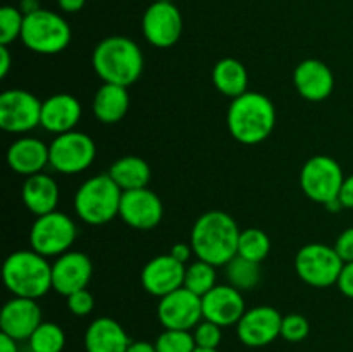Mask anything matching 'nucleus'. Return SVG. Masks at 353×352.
Wrapping results in <instances>:
<instances>
[{
	"label": "nucleus",
	"instance_id": "1",
	"mask_svg": "<svg viewBox=\"0 0 353 352\" xmlns=\"http://www.w3.org/2000/svg\"><path fill=\"white\" fill-rule=\"evenodd\" d=\"M241 230L236 221L223 211L203 213L193 223L190 244L196 259L212 266H226L238 255V240Z\"/></svg>",
	"mask_w": 353,
	"mask_h": 352
},
{
	"label": "nucleus",
	"instance_id": "2",
	"mask_svg": "<svg viewBox=\"0 0 353 352\" xmlns=\"http://www.w3.org/2000/svg\"><path fill=\"white\" fill-rule=\"evenodd\" d=\"M143 54L134 40L128 37H107L95 47L92 66L103 83L130 86L143 72Z\"/></svg>",
	"mask_w": 353,
	"mask_h": 352
},
{
	"label": "nucleus",
	"instance_id": "3",
	"mask_svg": "<svg viewBox=\"0 0 353 352\" xmlns=\"http://www.w3.org/2000/svg\"><path fill=\"white\" fill-rule=\"evenodd\" d=\"M226 123L234 140L245 145H257L274 130L276 107L269 97L259 92H247L231 100Z\"/></svg>",
	"mask_w": 353,
	"mask_h": 352
},
{
	"label": "nucleus",
	"instance_id": "4",
	"mask_svg": "<svg viewBox=\"0 0 353 352\" xmlns=\"http://www.w3.org/2000/svg\"><path fill=\"white\" fill-rule=\"evenodd\" d=\"M3 285L14 297L38 300L52 289V264L37 251H16L2 268Z\"/></svg>",
	"mask_w": 353,
	"mask_h": 352
},
{
	"label": "nucleus",
	"instance_id": "5",
	"mask_svg": "<svg viewBox=\"0 0 353 352\" xmlns=\"http://www.w3.org/2000/svg\"><path fill=\"white\" fill-rule=\"evenodd\" d=\"M121 199L123 190L109 173H102L83 182L74 195V211L85 223L100 226L119 216Z\"/></svg>",
	"mask_w": 353,
	"mask_h": 352
},
{
	"label": "nucleus",
	"instance_id": "6",
	"mask_svg": "<svg viewBox=\"0 0 353 352\" xmlns=\"http://www.w3.org/2000/svg\"><path fill=\"white\" fill-rule=\"evenodd\" d=\"M21 41L34 54H59L71 41V26L54 10L38 9L24 16Z\"/></svg>",
	"mask_w": 353,
	"mask_h": 352
},
{
	"label": "nucleus",
	"instance_id": "7",
	"mask_svg": "<svg viewBox=\"0 0 353 352\" xmlns=\"http://www.w3.org/2000/svg\"><path fill=\"white\" fill-rule=\"evenodd\" d=\"M343 259L336 248L326 244L303 245L295 257V271L307 285L326 289L336 285L343 269Z\"/></svg>",
	"mask_w": 353,
	"mask_h": 352
},
{
	"label": "nucleus",
	"instance_id": "8",
	"mask_svg": "<svg viewBox=\"0 0 353 352\" xmlns=\"http://www.w3.org/2000/svg\"><path fill=\"white\" fill-rule=\"evenodd\" d=\"M76 240V224L68 214L54 213L37 216L30 230V245L45 257H59L69 252Z\"/></svg>",
	"mask_w": 353,
	"mask_h": 352
},
{
	"label": "nucleus",
	"instance_id": "9",
	"mask_svg": "<svg viewBox=\"0 0 353 352\" xmlns=\"http://www.w3.org/2000/svg\"><path fill=\"white\" fill-rule=\"evenodd\" d=\"M345 175L341 166L330 155H314L303 164L300 173V186L310 200L330 204L340 197Z\"/></svg>",
	"mask_w": 353,
	"mask_h": 352
},
{
	"label": "nucleus",
	"instance_id": "10",
	"mask_svg": "<svg viewBox=\"0 0 353 352\" xmlns=\"http://www.w3.org/2000/svg\"><path fill=\"white\" fill-rule=\"evenodd\" d=\"M50 166L62 175H78L93 164L97 155L95 141L83 131L57 135L50 145Z\"/></svg>",
	"mask_w": 353,
	"mask_h": 352
},
{
	"label": "nucleus",
	"instance_id": "11",
	"mask_svg": "<svg viewBox=\"0 0 353 352\" xmlns=\"http://www.w3.org/2000/svg\"><path fill=\"white\" fill-rule=\"evenodd\" d=\"M41 104L28 90H6L0 95V128L7 133H28L41 124Z\"/></svg>",
	"mask_w": 353,
	"mask_h": 352
},
{
	"label": "nucleus",
	"instance_id": "12",
	"mask_svg": "<svg viewBox=\"0 0 353 352\" xmlns=\"http://www.w3.org/2000/svg\"><path fill=\"white\" fill-rule=\"evenodd\" d=\"M141 30L148 43L157 48H169L181 38L183 16L172 2L157 0L145 10Z\"/></svg>",
	"mask_w": 353,
	"mask_h": 352
},
{
	"label": "nucleus",
	"instance_id": "13",
	"mask_svg": "<svg viewBox=\"0 0 353 352\" xmlns=\"http://www.w3.org/2000/svg\"><path fill=\"white\" fill-rule=\"evenodd\" d=\"M157 316L165 330L192 331L203 320L202 297L181 286V289L161 297L157 306Z\"/></svg>",
	"mask_w": 353,
	"mask_h": 352
},
{
	"label": "nucleus",
	"instance_id": "14",
	"mask_svg": "<svg viewBox=\"0 0 353 352\" xmlns=\"http://www.w3.org/2000/svg\"><path fill=\"white\" fill-rule=\"evenodd\" d=\"M283 316L271 306H257L245 311L236 324L238 338L247 347H265L281 337Z\"/></svg>",
	"mask_w": 353,
	"mask_h": 352
},
{
	"label": "nucleus",
	"instance_id": "15",
	"mask_svg": "<svg viewBox=\"0 0 353 352\" xmlns=\"http://www.w3.org/2000/svg\"><path fill=\"white\" fill-rule=\"evenodd\" d=\"M164 216V206L157 193L148 188L128 190L123 192L119 207V217L131 228L152 230Z\"/></svg>",
	"mask_w": 353,
	"mask_h": 352
},
{
	"label": "nucleus",
	"instance_id": "16",
	"mask_svg": "<svg viewBox=\"0 0 353 352\" xmlns=\"http://www.w3.org/2000/svg\"><path fill=\"white\" fill-rule=\"evenodd\" d=\"M93 275V264L83 252L69 251L55 257L52 264V289L61 295H71L88 286Z\"/></svg>",
	"mask_w": 353,
	"mask_h": 352
},
{
	"label": "nucleus",
	"instance_id": "17",
	"mask_svg": "<svg viewBox=\"0 0 353 352\" xmlns=\"http://www.w3.org/2000/svg\"><path fill=\"white\" fill-rule=\"evenodd\" d=\"M186 266L171 254L157 255L145 264L141 271V285L150 295L164 297L181 289L185 283Z\"/></svg>",
	"mask_w": 353,
	"mask_h": 352
},
{
	"label": "nucleus",
	"instance_id": "18",
	"mask_svg": "<svg viewBox=\"0 0 353 352\" xmlns=\"http://www.w3.org/2000/svg\"><path fill=\"white\" fill-rule=\"evenodd\" d=\"M203 320H209L219 326L238 324L245 314L243 295L233 285H216L202 297Z\"/></svg>",
	"mask_w": 353,
	"mask_h": 352
},
{
	"label": "nucleus",
	"instance_id": "19",
	"mask_svg": "<svg viewBox=\"0 0 353 352\" xmlns=\"http://www.w3.org/2000/svg\"><path fill=\"white\" fill-rule=\"evenodd\" d=\"M41 323V309L34 299L14 297L6 302L0 313L2 333L9 335L14 340H28Z\"/></svg>",
	"mask_w": 353,
	"mask_h": 352
},
{
	"label": "nucleus",
	"instance_id": "20",
	"mask_svg": "<svg viewBox=\"0 0 353 352\" xmlns=\"http://www.w3.org/2000/svg\"><path fill=\"white\" fill-rule=\"evenodd\" d=\"M293 83L303 99L321 102L333 93L334 75L330 66L319 59H305L295 68Z\"/></svg>",
	"mask_w": 353,
	"mask_h": 352
},
{
	"label": "nucleus",
	"instance_id": "21",
	"mask_svg": "<svg viewBox=\"0 0 353 352\" xmlns=\"http://www.w3.org/2000/svg\"><path fill=\"white\" fill-rule=\"evenodd\" d=\"M7 164L14 173L23 176L38 175L50 164V147L40 138L21 137L7 150Z\"/></svg>",
	"mask_w": 353,
	"mask_h": 352
},
{
	"label": "nucleus",
	"instance_id": "22",
	"mask_svg": "<svg viewBox=\"0 0 353 352\" xmlns=\"http://www.w3.org/2000/svg\"><path fill=\"white\" fill-rule=\"evenodd\" d=\"M81 119V104L69 93H55L41 104V124L50 133L72 131Z\"/></svg>",
	"mask_w": 353,
	"mask_h": 352
},
{
	"label": "nucleus",
	"instance_id": "23",
	"mask_svg": "<svg viewBox=\"0 0 353 352\" xmlns=\"http://www.w3.org/2000/svg\"><path fill=\"white\" fill-rule=\"evenodd\" d=\"M131 340L112 317H97L85 331L86 352H128Z\"/></svg>",
	"mask_w": 353,
	"mask_h": 352
},
{
	"label": "nucleus",
	"instance_id": "24",
	"mask_svg": "<svg viewBox=\"0 0 353 352\" xmlns=\"http://www.w3.org/2000/svg\"><path fill=\"white\" fill-rule=\"evenodd\" d=\"M21 197L30 213H33L34 216H43L57 211L59 185L52 176L38 173L24 179Z\"/></svg>",
	"mask_w": 353,
	"mask_h": 352
},
{
	"label": "nucleus",
	"instance_id": "25",
	"mask_svg": "<svg viewBox=\"0 0 353 352\" xmlns=\"http://www.w3.org/2000/svg\"><path fill=\"white\" fill-rule=\"evenodd\" d=\"M93 114L103 124L119 123L130 109V95L126 86L103 83L93 99Z\"/></svg>",
	"mask_w": 353,
	"mask_h": 352
},
{
	"label": "nucleus",
	"instance_id": "26",
	"mask_svg": "<svg viewBox=\"0 0 353 352\" xmlns=\"http://www.w3.org/2000/svg\"><path fill=\"white\" fill-rule=\"evenodd\" d=\"M212 81L216 88L231 100L248 92V71L238 59L226 57L216 62Z\"/></svg>",
	"mask_w": 353,
	"mask_h": 352
},
{
	"label": "nucleus",
	"instance_id": "27",
	"mask_svg": "<svg viewBox=\"0 0 353 352\" xmlns=\"http://www.w3.org/2000/svg\"><path fill=\"white\" fill-rule=\"evenodd\" d=\"M109 175L123 192H128V190L147 188L152 171L145 159L137 157V155H126V157L117 159L110 166Z\"/></svg>",
	"mask_w": 353,
	"mask_h": 352
},
{
	"label": "nucleus",
	"instance_id": "28",
	"mask_svg": "<svg viewBox=\"0 0 353 352\" xmlns=\"http://www.w3.org/2000/svg\"><path fill=\"white\" fill-rule=\"evenodd\" d=\"M226 276L230 285L243 290H252L261 282V262H254L250 259H245L241 255H234L226 264Z\"/></svg>",
	"mask_w": 353,
	"mask_h": 352
},
{
	"label": "nucleus",
	"instance_id": "29",
	"mask_svg": "<svg viewBox=\"0 0 353 352\" xmlns=\"http://www.w3.org/2000/svg\"><path fill=\"white\" fill-rule=\"evenodd\" d=\"M271 252V238L261 228H247L241 230L238 240V255L250 259L254 262H262Z\"/></svg>",
	"mask_w": 353,
	"mask_h": 352
},
{
	"label": "nucleus",
	"instance_id": "30",
	"mask_svg": "<svg viewBox=\"0 0 353 352\" xmlns=\"http://www.w3.org/2000/svg\"><path fill=\"white\" fill-rule=\"evenodd\" d=\"M31 352H62L65 345V333L59 324L43 321L28 338Z\"/></svg>",
	"mask_w": 353,
	"mask_h": 352
},
{
	"label": "nucleus",
	"instance_id": "31",
	"mask_svg": "<svg viewBox=\"0 0 353 352\" xmlns=\"http://www.w3.org/2000/svg\"><path fill=\"white\" fill-rule=\"evenodd\" d=\"M216 278V266L196 259L192 264L186 266L185 283H183V286L192 290L196 295L203 297L207 292H210V290L217 285Z\"/></svg>",
	"mask_w": 353,
	"mask_h": 352
},
{
	"label": "nucleus",
	"instance_id": "32",
	"mask_svg": "<svg viewBox=\"0 0 353 352\" xmlns=\"http://www.w3.org/2000/svg\"><path fill=\"white\" fill-rule=\"evenodd\" d=\"M23 24H24V14L21 9L12 6H6L0 9V45H7L19 38L23 33Z\"/></svg>",
	"mask_w": 353,
	"mask_h": 352
},
{
	"label": "nucleus",
	"instance_id": "33",
	"mask_svg": "<svg viewBox=\"0 0 353 352\" xmlns=\"http://www.w3.org/2000/svg\"><path fill=\"white\" fill-rule=\"evenodd\" d=\"M157 352H193L196 349L193 331L165 330L155 340Z\"/></svg>",
	"mask_w": 353,
	"mask_h": 352
},
{
	"label": "nucleus",
	"instance_id": "34",
	"mask_svg": "<svg viewBox=\"0 0 353 352\" xmlns=\"http://www.w3.org/2000/svg\"><path fill=\"white\" fill-rule=\"evenodd\" d=\"M310 324L307 321V317H303L302 314H288V316H283L281 321V337L285 338L286 342H292V344H296V342H302L309 337Z\"/></svg>",
	"mask_w": 353,
	"mask_h": 352
},
{
	"label": "nucleus",
	"instance_id": "35",
	"mask_svg": "<svg viewBox=\"0 0 353 352\" xmlns=\"http://www.w3.org/2000/svg\"><path fill=\"white\" fill-rule=\"evenodd\" d=\"M193 338H195L196 347L217 349L223 340V326L209 320H203L193 328Z\"/></svg>",
	"mask_w": 353,
	"mask_h": 352
},
{
	"label": "nucleus",
	"instance_id": "36",
	"mask_svg": "<svg viewBox=\"0 0 353 352\" xmlns=\"http://www.w3.org/2000/svg\"><path fill=\"white\" fill-rule=\"evenodd\" d=\"M68 307L74 316H88L95 307V299H93L92 292H88L86 289L78 290V292L68 295Z\"/></svg>",
	"mask_w": 353,
	"mask_h": 352
},
{
	"label": "nucleus",
	"instance_id": "37",
	"mask_svg": "<svg viewBox=\"0 0 353 352\" xmlns=\"http://www.w3.org/2000/svg\"><path fill=\"white\" fill-rule=\"evenodd\" d=\"M334 248H336L338 255L343 259V262L353 261V226L347 228L345 231H341L340 237L336 238Z\"/></svg>",
	"mask_w": 353,
	"mask_h": 352
},
{
	"label": "nucleus",
	"instance_id": "38",
	"mask_svg": "<svg viewBox=\"0 0 353 352\" xmlns=\"http://www.w3.org/2000/svg\"><path fill=\"white\" fill-rule=\"evenodd\" d=\"M336 285L345 297H350V299H353V261L345 262Z\"/></svg>",
	"mask_w": 353,
	"mask_h": 352
},
{
	"label": "nucleus",
	"instance_id": "39",
	"mask_svg": "<svg viewBox=\"0 0 353 352\" xmlns=\"http://www.w3.org/2000/svg\"><path fill=\"white\" fill-rule=\"evenodd\" d=\"M338 200H340L341 206L347 207V209H353V175L345 178Z\"/></svg>",
	"mask_w": 353,
	"mask_h": 352
},
{
	"label": "nucleus",
	"instance_id": "40",
	"mask_svg": "<svg viewBox=\"0 0 353 352\" xmlns=\"http://www.w3.org/2000/svg\"><path fill=\"white\" fill-rule=\"evenodd\" d=\"M169 254L172 255L174 259H178L179 262H183V264H186V262L190 261V257H192L193 254V247L192 244H176L174 247L171 248V252Z\"/></svg>",
	"mask_w": 353,
	"mask_h": 352
},
{
	"label": "nucleus",
	"instance_id": "41",
	"mask_svg": "<svg viewBox=\"0 0 353 352\" xmlns=\"http://www.w3.org/2000/svg\"><path fill=\"white\" fill-rule=\"evenodd\" d=\"M12 66V57H10V50L7 45H0V76L6 78Z\"/></svg>",
	"mask_w": 353,
	"mask_h": 352
},
{
	"label": "nucleus",
	"instance_id": "42",
	"mask_svg": "<svg viewBox=\"0 0 353 352\" xmlns=\"http://www.w3.org/2000/svg\"><path fill=\"white\" fill-rule=\"evenodd\" d=\"M57 2H59V7H61L64 12L74 14V12H79V10L85 7L86 0H57Z\"/></svg>",
	"mask_w": 353,
	"mask_h": 352
},
{
	"label": "nucleus",
	"instance_id": "43",
	"mask_svg": "<svg viewBox=\"0 0 353 352\" xmlns=\"http://www.w3.org/2000/svg\"><path fill=\"white\" fill-rule=\"evenodd\" d=\"M128 352H157V347H155V344H150L147 340H138L131 342Z\"/></svg>",
	"mask_w": 353,
	"mask_h": 352
},
{
	"label": "nucleus",
	"instance_id": "44",
	"mask_svg": "<svg viewBox=\"0 0 353 352\" xmlns=\"http://www.w3.org/2000/svg\"><path fill=\"white\" fill-rule=\"evenodd\" d=\"M0 352H19L17 351V340L6 333H0Z\"/></svg>",
	"mask_w": 353,
	"mask_h": 352
},
{
	"label": "nucleus",
	"instance_id": "45",
	"mask_svg": "<svg viewBox=\"0 0 353 352\" xmlns=\"http://www.w3.org/2000/svg\"><path fill=\"white\" fill-rule=\"evenodd\" d=\"M19 9L24 16H28V14L34 12V10L41 9V7H40V3H38V0H21Z\"/></svg>",
	"mask_w": 353,
	"mask_h": 352
},
{
	"label": "nucleus",
	"instance_id": "46",
	"mask_svg": "<svg viewBox=\"0 0 353 352\" xmlns=\"http://www.w3.org/2000/svg\"><path fill=\"white\" fill-rule=\"evenodd\" d=\"M193 352H219V351H217V349H200V347H196Z\"/></svg>",
	"mask_w": 353,
	"mask_h": 352
}]
</instances>
